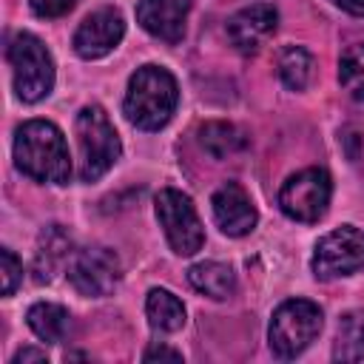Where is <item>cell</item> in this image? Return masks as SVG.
Segmentation results:
<instances>
[{
  "mask_svg": "<svg viewBox=\"0 0 364 364\" xmlns=\"http://www.w3.org/2000/svg\"><path fill=\"white\" fill-rule=\"evenodd\" d=\"M14 162L34 182L65 185L71 179V159H68L65 136L48 119H28L17 128Z\"/></svg>",
  "mask_w": 364,
  "mask_h": 364,
  "instance_id": "1",
  "label": "cell"
},
{
  "mask_svg": "<svg viewBox=\"0 0 364 364\" xmlns=\"http://www.w3.org/2000/svg\"><path fill=\"white\" fill-rule=\"evenodd\" d=\"M179 102V85L162 65H142L131 74L125 88V117L142 131H159L171 122Z\"/></svg>",
  "mask_w": 364,
  "mask_h": 364,
  "instance_id": "2",
  "label": "cell"
},
{
  "mask_svg": "<svg viewBox=\"0 0 364 364\" xmlns=\"http://www.w3.org/2000/svg\"><path fill=\"white\" fill-rule=\"evenodd\" d=\"M6 60L11 65L14 94L23 102H40L54 88V60L40 37L28 31H17L9 40Z\"/></svg>",
  "mask_w": 364,
  "mask_h": 364,
  "instance_id": "3",
  "label": "cell"
},
{
  "mask_svg": "<svg viewBox=\"0 0 364 364\" xmlns=\"http://www.w3.org/2000/svg\"><path fill=\"white\" fill-rule=\"evenodd\" d=\"M74 131H77V145H80V179L97 182L119 159V151H122L119 136L108 114L100 105L80 108L74 119Z\"/></svg>",
  "mask_w": 364,
  "mask_h": 364,
  "instance_id": "4",
  "label": "cell"
},
{
  "mask_svg": "<svg viewBox=\"0 0 364 364\" xmlns=\"http://www.w3.org/2000/svg\"><path fill=\"white\" fill-rule=\"evenodd\" d=\"M324 316L321 307L310 299H287L282 301L273 316H270V327H267V341L276 358H296L299 353H304L313 338L321 333Z\"/></svg>",
  "mask_w": 364,
  "mask_h": 364,
  "instance_id": "5",
  "label": "cell"
},
{
  "mask_svg": "<svg viewBox=\"0 0 364 364\" xmlns=\"http://www.w3.org/2000/svg\"><path fill=\"white\" fill-rule=\"evenodd\" d=\"M154 208H156V219H159L173 253L193 256L205 245V228H202L199 213L188 193H182L176 188H162L154 199Z\"/></svg>",
  "mask_w": 364,
  "mask_h": 364,
  "instance_id": "6",
  "label": "cell"
},
{
  "mask_svg": "<svg viewBox=\"0 0 364 364\" xmlns=\"http://www.w3.org/2000/svg\"><path fill=\"white\" fill-rule=\"evenodd\" d=\"M330 196H333L330 173L321 171V168H304V171L287 176V182L282 185V191H279V208L293 222L313 225V222H318L327 213Z\"/></svg>",
  "mask_w": 364,
  "mask_h": 364,
  "instance_id": "7",
  "label": "cell"
},
{
  "mask_svg": "<svg viewBox=\"0 0 364 364\" xmlns=\"http://www.w3.org/2000/svg\"><path fill=\"white\" fill-rule=\"evenodd\" d=\"M313 276L321 282L350 276L364 267V230L341 225L324 233L313 250Z\"/></svg>",
  "mask_w": 364,
  "mask_h": 364,
  "instance_id": "8",
  "label": "cell"
},
{
  "mask_svg": "<svg viewBox=\"0 0 364 364\" xmlns=\"http://www.w3.org/2000/svg\"><path fill=\"white\" fill-rule=\"evenodd\" d=\"M119 273H122V267H119L117 253L102 245L80 247L68 259V282L82 296H94V299L108 296L117 287Z\"/></svg>",
  "mask_w": 364,
  "mask_h": 364,
  "instance_id": "9",
  "label": "cell"
},
{
  "mask_svg": "<svg viewBox=\"0 0 364 364\" xmlns=\"http://www.w3.org/2000/svg\"><path fill=\"white\" fill-rule=\"evenodd\" d=\"M125 34V20L117 9H97L91 11L74 31V51L82 60H100L119 46Z\"/></svg>",
  "mask_w": 364,
  "mask_h": 364,
  "instance_id": "10",
  "label": "cell"
},
{
  "mask_svg": "<svg viewBox=\"0 0 364 364\" xmlns=\"http://www.w3.org/2000/svg\"><path fill=\"white\" fill-rule=\"evenodd\" d=\"M279 26V11L270 3H253L239 9L228 20V37L236 51L242 54H256L276 31Z\"/></svg>",
  "mask_w": 364,
  "mask_h": 364,
  "instance_id": "11",
  "label": "cell"
},
{
  "mask_svg": "<svg viewBox=\"0 0 364 364\" xmlns=\"http://www.w3.org/2000/svg\"><path fill=\"white\" fill-rule=\"evenodd\" d=\"M210 210L219 230L228 236H245L259 222L256 205L250 202L247 191L239 182H225L222 188H216V193L210 196Z\"/></svg>",
  "mask_w": 364,
  "mask_h": 364,
  "instance_id": "12",
  "label": "cell"
},
{
  "mask_svg": "<svg viewBox=\"0 0 364 364\" xmlns=\"http://www.w3.org/2000/svg\"><path fill=\"white\" fill-rule=\"evenodd\" d=\"M191 14V0H139L136 23L162 43H179L185 37V23Z\"/></svg>",
  "mask_w": 364,
  "mask_h": 364,
  "instance_id": "13",
  "label": "cell"
},
{
  "mask_svg": "<svg viewBox=\"0 0 364 364\" xmlns=\"http://www.w3.org/2000/svg\"><path fill=\"white\" fill-rule=\"evenodd\" d=\"M26 321L31 327V333L48 344H63L71 333V316L63 304H54V301H37L28 307L26 313Z\"/></svg>",
  "mask_w": 364,
  "mask_h": 364,
  "instance_id": "14",
  "label": "cell"
},
{
  "mask_svg": "<svg viewBox=\"0 0 364 364\" xmlns=\"http://www.w3.org/2000/svg\"><path fill=\"white\" fill-rule=\"evenodd\" d=\"M188 282L193 290L210 296V299H228L236 290V273L222 262H199L188 270Z\"/></svg>",
  "mask_w": 364,
  "mask_h": 364,
  "instance_id": "15",
  "label": "cell"
},
{
  "mask_svg": "<svg viewBox=\"0 0 364 364\" xmlns=\"http://www.w3.org/2000/svg\"><path fill=\"white\" fill-rule=\"evenodd\" d=\"M145 313H148L151 327L162 330V333H176L185 324V304L171 290H162V287H154L148 293Z\"/></svg>",
  "mask_w": 364,
  "mask_h": 364,
  "instance_id": "16",
  "label": "cell"
},
{
  "mask_svg": "<svg viewBox=\"0 0 364 364\" xmlns=\"http://www.w3.org/2000/svg\"><path fill=\"white\" fill-rule=\"evenodd\" d=\"M199 142H202V148H205L213 159H228V156H233V154H239V151L247 148L245 134H242L233 122H219V119L202 125Z\"/></svg>",
  "mask_w": 364,
  "mask_h": 364,
  "instance_id": "17",
  "label": "cell"
},
{
  "mask_svg": "<svg viewBox=\"0 0 364 364\" xmlns=\"http://www.w3.org/2000/svg\"><path fill=\"white\" fill-rule=\"evenodd\" d=\"M68 245H71V239L65 236V230L60 225H51L43 230L37 253H34V273H37L34 279L37 282H51L57 262H63L68 256Z\"/></svg>",
  "mask_w": 364,
  "mask_h": 364,
  "instance_id": "18",
  "label": "cell"
},
{
  "mask_svg": "<svg viewBox=\"0 0 364 364\" xmlns=\"http://www.w3.org/2000/svg\"><path fill=\"white\" fill-rule=\"evenodd\" d=\"M336 361H358L364 358V310H350L341 316L333 344Z\"/></svg>",
  "mask_w": 364,
  "mask_h": 364,
  "instance_id": "19",
  "label": "cell"
},
{
  "mask_svg": "<svg viewBox=\"0 0 364 364\" xmlns=\"http://www.w3.org/2000/svg\"><path fill=\"white\" fill-rule=\"evenodd\" d=\"M279 77L290 91H301L307 88L310 77H313V54L301 46H287L279 54Z\"/></svg>",
  "mask_w": 364,
  "mask_h": 364,
  "instance_id": "20",
  "label": "cell"
},
{
  "mask_svg": "<svg viewBox=\"0 0 364 364\" xmlns=\"http://www.w3.org/2000/svg\"><path fill=\"white\" fill-rule=\"evenodd\" d=\"M338 82L353 100L364 102V43L350 46L341 54V60H338Z\"/></svg>",
  "mask_w": 364,
  "mask_h": 364,
  "instance_id": "21",
  "label": "cell"
},
{
  "mask_svg": "<svg viewBox=\"0 0 364 364\" xmlns=\"http://www.w3.org/2000/svg\"><path fill=\"white\" fill-rule=\"evenodd\" d=\"M0 273H3V296H11L23 282V262L14 256L11 247L0 250Z\"/></svg>",
  "mask_w": 364,
  "mask_h": 364,
  "instance_id": "22",
  "label": "cell"
},
{
  "mask_svg": "<svg viewBox=\"0 0 364 364\" xmlns=\"http://www.w3.org/2000/svg\"><path fill=\"white\" fill-rule=\"evenodd\" d=\"M28 3L37 17H63L77 6V0H28Z\"/></svg>",
  "mask_w": 364,
  "mask_h": 364,
  "instance_id": "23",
  "label": "cell"
},
{
  "mask_svg": "<svg viewBox=\"0 0 364 364\" xmlns=\"http://www.w3.org/2000/svg\"><path fill=\"white\" fill-rule=\"evenodd\" d=\"M20 361H23V364H26V361H40V364H43V361H48V358H46V350H34V347H23V350H17V353H14V358H11V364H20Z\"/></svg>",
  "mask_w": 364,
  "mask_h": 364,
  "instance_id": "24",
  "label": "cell"
},
{
  "mask_svg": "<svg viewBox=\"0 0 364 364\" xmlns=\"http://www.w3.org/2000/svg\"><path fill=\"white\" fill-rule=\"evenodd\" d=\"M142 358H145V361H154V358H171V361H179L182 353H176V350H171V347H151V350H145Z\"/></svg>",
  "mask_w": 364,
  "mask_h": 364,
  "instance_id": "25",
  "label": "cell"
},
{
  "mask_svg": "<svg viewBox=\"0 0 364 364\" xmlns=\"http://www.w3.org/2000/svg\"><path fill=\"white\" fill-rule=\"evenodd\" d=\"M333 3H336L338 9L355 14V17H364V0H333Z\"/></svg>",
  "mask_w": 364,
  "mask_h": 364,
  "instance_id": "26",
  "label": "cell"
}]
</instances>
